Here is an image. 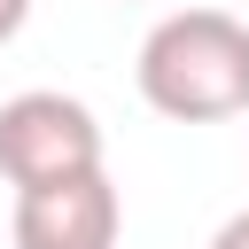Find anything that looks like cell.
Returning <instances> with one entry per match:
<instances>
[{"mask_svg": "<svg viewBox=\"0 0 249 249\" xmlns=\"http://www.w3.org/2000/svg\"><path fill=\"white\" fill-rule=\"evenodd\" d=\"M140 101L171 124H218L249 109V23L226 8H171L140 39Z\"/></svg>", "mask_w": 249, "mask_h": 249, "instance_id": "cell-1", "label": "cell"}, {"mask_svg": "<svg viewBox=\"0 0 249 249\" xmlns=\"http://www.w3.org/2000/svg\"><path fill=\"white\" fill-rule=\"evenodd\" d=\"M101 163V124L86 101L31 86L16 101H0V179L8 187H39V179H70Z\"/></svg>", "mask_w": 249, "mask_h": 249, "instance_id": "cell-2", "label": "cell"}, {"mask_svg": "<svg viewBox=\"0 0 249 249\" xmlns=\"http://www.w3.org/2000/svg\"><path fill=\"white\" fill-rule=\"evenodd\" d=\"M117 226H124V202L101 163L16 187V249H117Z\"/></svg>", "mask_w": 249, "mask_h": 249, "instance_id": "cell-3", "label": "cell"}, {"mask_svg": "<svg viewBox=\"0 0 249 249\" xmlns=\"http://www.w3.org/2000/svg\"><path fill=\"white\" fill-rule=\"evenodd\" d=\"M210 249H249V210H233V218L210 233Z\"/></svg>", "mask_w": 249, "mask_h": 249, "instance_id": "cell-4", "label": "cell"}, {"mask_svg": "<svg viewBox=\"0 0 249 249\" xmlns=\"http://www.w3.org/2000/svg\"><path fill=\"white\" fill-rule=\"evenodd\" d=\"M23 16H31V0H0V47L23 31Z\"/></svg>", "mask_w": 249, "mask_h": 249, "instance_id": "cell-5", "label": "cell"}]
</instances>
